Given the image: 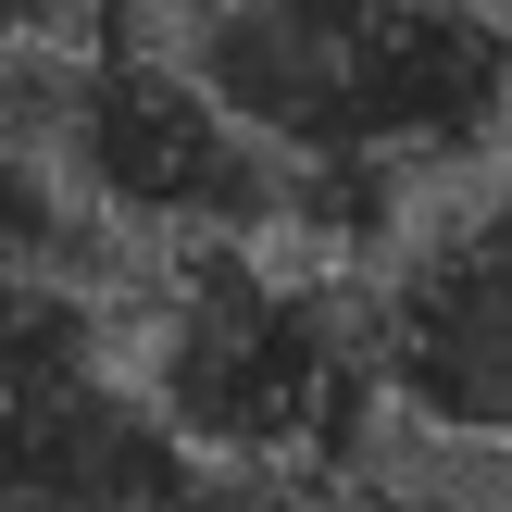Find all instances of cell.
Returning <instances> with one entry per match:
<instances>
[{"label":"cell","mask_w":512,"mask_h":512,"mask_svg":"<svg viewBox=\"0 0 512 512\" xmlns=\"http://www.w3.org/2000/svg\"><path fill=\"white\" fill-rule=\"evenodd\" d=\"M175 63L300 175V238H350L400 175L463 163L512 113L488 0H175Z\"/></svg>","instance_id":"obj_1"},{"label":"cell","mask_w":512,"mask_h":512,"mask_svg":"<svg viewBox=\"0 0 512 512\" xmlns=\"http://www.w3.org/2000/svg\"><path fill=\"white\" fill-rule=\"evenodd\" d=\"M125 375L200 475H338L375 413V338L288 238L150 250Z\"/></svg>","instance_id":"obj_2"},{"label":"cell","mask_w":512,"mask_h":512,"mask_svg":"<svg viewBox=\"0 0 512 512\" xmlns=\"http://www.w3.org/2000/svg\"><path fill=\"white\" fill-rule=\"evenodd\" d=\"M375 338V400L413 438L512 463V175L463 188L400 238V263L363 300Z\"/></svg>","instance_id":"obj_3"},{"label":"cell","mask_w":512,"mask_h":512,"mask_svg":"<svg viewBox=\"0 0 512 512\" xmlns=\"http://www.w3.org/2000/svg\"><path fill=\"white\" fill-rule=\"evenodd\" d=\"M188 488L200 463L125 363L75 388H0V512H188Z\"/></svg>","instance_id":"obj_4"},{"label":"cell","mask_w":512,"mask_h":512,"mask_svg":"<svg viewBox=\"0 0 512 512\" xmlns=\"http://www.w3.org/2000/svg\"><path fill=\"white\" fill-rule=\"evenodd\" d=\"M100 225L75 213V188L38 163L25 138H0V275H38V263H88Z\"/></svg>","instance_id":"obj_5"},{"label":"cell","mask_w":512,"mask_h":512,"mask_svg":"<svg viewBox=\"0 0 512 512\" xmlns=\"http://www.w3.org/2000/svg\"><path fill=\"white\" fill-rule=\"evenodd\" d=\"M138 0H0V63L13 50H75V38H125Z\"/></svg>","instance_id":"obj_6"}]
</instances>
